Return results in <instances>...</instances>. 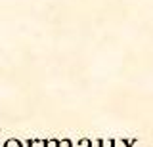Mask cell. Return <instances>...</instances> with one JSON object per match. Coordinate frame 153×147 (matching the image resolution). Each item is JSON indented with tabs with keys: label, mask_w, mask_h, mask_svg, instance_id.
<instances>
[{
	"label": "cell",
	"mask_w": 153,
	"mask_h": 147,
	"mask_svg": "<svg viewBox=\"0 0 153 147\" xmlns=\"http://www.w3.org/2000/svg\"><path fill=\"white\" fill-rule=\"evenodd\" d=\"M6 147H21V141H19V140H8Z\"/></svg>",
	"instance_id": "cell-3"
},
{
	"label": "cell",
	"mask_w": 153,
	"mask_h": 147,
	"mask_svg": "<svg viewBox=\"0 0 153 147\" xmlns=\"http://www.w3.org/2000/svg\"><path fill=\"white\" fill-rule=\"evenodd\" d=\"M46 147H57V141L56 140H48L46 141Z\"/></svg>",
	"instance_id": "cell-6"
},
{
	"label": "cell",
	"mask_w": 153,
	"mask_h": 147,
	"mask_svg": "<svg viewBox=\"0 0 153 147\" xmlns=\"http://www.w3.org/2000/svg\"><path fill=\"white\" fill-rule=\"evenodd\" d=\"M134 141V140H132ZM132 141H123V140H117V141H113V147H130L132 145Z\"/></svg>",
	"instance_id": "cell-2"
},
{
	"label": "cell",
	"mask_w": 153,
	"mask_h": 147,
	"mask_svg": "<svg viewBox=\"0 0 153 147\" xmlns=\"http://www.w3.org/2000/svg\"><path fill=\"white\" fill-rule=\"evenodd\" d=\"M90 147H100V141L98 140H90Z\"/></svg>",
	"instance_id": "cell-7"
},
{
	"label": "cell",
	"mask_w": 153,
	"mask_h": 147,
	"mask_svg": "<svg viewBox=\"0 0 153 147\" xmlns=\"http://www.w3.org/2000/svg\"><path fill=\"white\" fill-rule=\"evenodd\" d=\"M29 147H46V141L44 140H33V141H29Z\"/></svg>",
	"instance_id": "cell-1"
},
{
	"label": "cell",
	"mask_w": 153,
	"mask_h": 147,
	"mask_svg": "<svg viewBox=\"0 0 153 147\" xmlns=\"http://www.w3.org/2000/svg\"><path fill=\"white\" fill-rule=\"evenodd\" d=\"M57 147H71V141L69 140H61V141H57Z\"/></svg>",
	"instance_id": "cell-5"
},
{
	"label": "cell",
	"mask_w": 153,
	"mask_h": 147,
	"mask_svg": "<svg viewBox=\"0 0 153 147\" xmlns=\"http://www.w3.org/2000/svg\"><path fill=\"white\" fill-rule=\"evenodd\" d=\"M100 147H113V140H102L100 141Z\"/></svg>",
	"instance_id": "cell-4"
}]
</instances>
